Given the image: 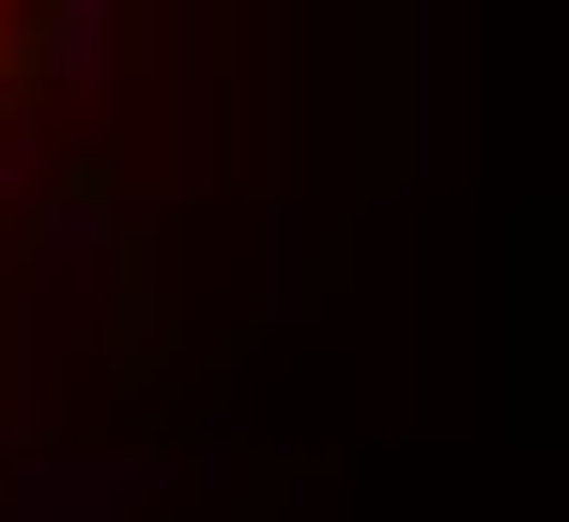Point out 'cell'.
<instances>
[{
  "instance_id": "1",
  "label": "cell",
  "mask_w": 569,
  "mask_h": 522,
  "mask_svg": "<svg viewBox=\"0 0 569 522\" xmlns=\"http://www.w3.org/2000/svg\"><path fill=\"white\" fill-rule=\"evenodd\" d=\"M62 78H108V0H62Z\"/></svg>"
}]
</instances>
